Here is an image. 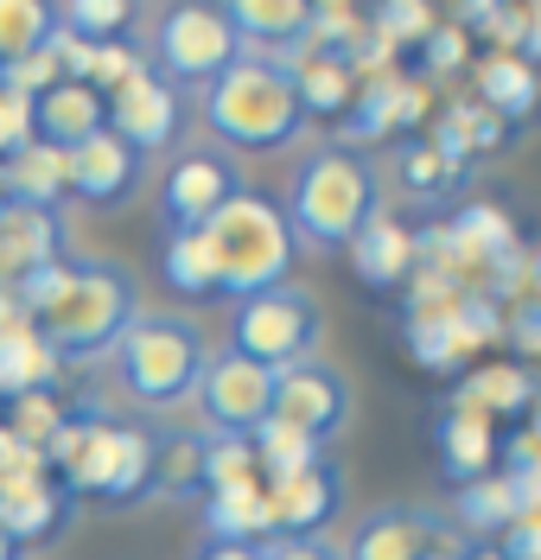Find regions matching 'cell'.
<instances>
[{"label": "cell", "instance_id": "28", "mask_svg": "<svg viewBox=\"0 0 541 560\" xmlns=\"http://www.w3.org/2000/svg\"><path fill=\"white\" fill-rule=\"evenodd\" d=\"M51 38H58V7H45V0H0V70L26 65Z\"/></svg>", "mask_w": 541, "mask_h": 560}, {"label": "cell", "instance_id": "7", "mask_svg": "<svg viewBox=\"0 0 541 560\" xmlns=\"http://www.w3.org/2000/svg\"><path fill=\"white\" fill-rule=\"evenodd\" d=\"M325 331V313L319 300L306 293V287H268V293H255V300H236V313H230V350L236 357H249L261 370H293V363H306L313 345H319Z\"/></svg>", "mask_w": 541, "mask_h": 560}, {"label": "cell", "instance_id": "45", "mask_svg": "<svg viewBox=\"0 0 541 560\" xmlns=\"http://www.w3.org/2000/svg\"><path fill=\"white\" fill-rule=\"evenodd\" d=\"M0 560H26V548H20V541H13L7 528H0Z\"/></svg>", "mask_w": 541, "mask_h": 560}, {"label": "cell", "instance_id": "40", "mask_svg": "<svg viewBox=\"0 0 541 560\" xmlns=\"http://www.w3.org/2000/svg\"><path fill=\"white\" fill-rule=\"evenodd\" d=\"M509 338H516V350L541 357V293H536V300H522V306L509 313Z\"/></svg>", "mask_w": 541, "mask_h": 560}, {"label": "cell", "instance_id": "30", "mask_svg": "<svg viewBox=\"0 0 541 560\" xmlns=\"http://www.w3.org/2000/svg\"><path fill=\"white\" fill-rule=\"evenodd\" d=\"M541 388L529 370H516V363H497V370H478V376H466V388H459V408H471V415H522L529 401H536Z\"/></svg>", "mask_w": 541, "mask_h": 560}, {"label": "cell", "instance_id": "27", "mask_svg": "<svg viewBox=\"0 0 541 560\" xmlns=\"http://www.w3.org/2000/svg\"><path fill=\"white\" fill-rule=\"evenodd\" d=\"M51 376H58V363H51L45 338H38L26 318L7 325V331H0V401L38 395V388H51Z\"/></svg>", "mask_w": 541, "mask_h": 560}, {"label": "cell", "instance_id": "26", "mask_svg": "<svg viewBox=\"0 0 541 560\" xmlns=\"http://www.w3.org/2000/svg\"><path fill=\"white\" fill-rule=\"evenodd\" d=\"M160 275H166V287H173V293H185V300H216L223 275H216V243H211V230H166Z\"/></svg>", "mask_w": 541, "mask_h": 560}, {"label": "cell", "instance_id": "29", "mask_svg": "<svg viewBox=\"0 0 541 560\" xmlns=\"http://www.w3.org/2000/svg\"><path fill=\"white\" fill-rule=\"evenodd\" d=\"M255 453V478L261 485H281V478H293V471H306L313 458H325L319 440H306L299 427H287V420H261V433L249 440Z\"/></svg>", "mask_w": 541, "mask_h": 560}, {"label": "cell", "instance_id": "44", "mask_svg": "<svg viewBox=\"0 0 541 560\" xmlns=\"http://www.w3.org/2000/svg\"><path fill=\"white\" fill-rule=\"evenodd\" d=\"M20 458H33V453H26V446H20V440H13V427H7V420H0V471H13V465H20Z\"/></svg>", "mask_w": 541, "mask_h": 560}, {"label": "cell", "instance_id": "23", "mask_svg": "<svg viewBox=\"0 0 541 560\" xmlns=\"http://www.w3.org/2000/svg\"><path fill=\"white\" fill-rule=\"evenodd\" d=\"M211 433H191V427H166L153 433V490L173 497V503H191L211 490Z\"/></svg>", "mask_w": 541, "mask_h": 560}, {"label": "cell", "instance_id": "32", "mask_svg": "<svg viewBox=\"0 0 541 560\" xmlns=\"http://www.w3.org/2000/svg\"><path fill=\"white\" fill-rule=\"evenodd\" d=\"M134 20H141V7H128V0H64L58 7V33H71L77 45H115Z\"/></svg>", "mask_w": 541, "mask_h": 560}, {"label": "cell", "instance_id": "15", "mask_svg": "<svg viewBox=\"0 0 541 560\" xmlns=\"http://www.w3.org/2000/svg\"><path fill=\"white\" fill-rule=\"evenodd\" d=\"M51 261H64V217L38 205H0V287L13 293Z\"/></svg>", "mask_w": 541, "mask_h": 560}, {"label": "cell", "instance_id": "36", "mask_svg": "<svg viewBox=\"0 0 541 560\" xmlns=\"http://www.w3.org/2000/svg\"><path fill=\"white\" fill-rule=\"evenodd\" d=\"M369 26L389 38V45H421V38L433 33V13H427V7H376V13H369Z\"/></svg>", "mask_w": 541, "mask_h": 560}, {"label": "cell", "instance_id": "47", "mask_svg": "<svg viewBox=\"0 0 541 560\" xmlns=\"http://www.w3.org/2000/svg\"><path fill=\"white\" fill-rule=\"evenodd\" d=\"M0 83H7V70H0Z\"/></svg>", "mask_w": 541, "mask_h": 560}, {"label": "cell", "instance_id": "21", "mask_svg": "<svg viewBox=\"0 0 541 560\" xmlns=\"http://www.w3.org/2000/svg\"><path fill=\"white\" fill-rule=\"evenodd\" d=\"M433 446H439V478L446 485H478V478H491V458H497V433H491V420L471 415V408H446L439 427H433Z\"/></svg>", "mask_w": 541, "mask_h": 560}, {"label": "cell", "instance_id": "43", "mask_svg": "<svg viewBox=\"0 0 541 560\" xmlns=\"http://www.w3.org/2000/svg\"><path fill=\"white\" fill-rule=\"evenodd\" d=\"M446 560H509V555H504V541H459Z\"/></svg>", "mask_w": 541, "mask_h": 560}, {"label": "cell", "instance_id": "25", "mask_svg": "<svg viewBox=\"0 0 541 560\" xmlns=\"http://www.w3.org/2000/svg\"><path fill=\"white\" fill-rule=\"evenodd\" d=\"M351 261H357V275L369 280V287H401V280H414V230L401 223V217H389V210H376L369 223H363V236L351 243Z\"/></svg>", "mask_w": 541, "mask_h": 560}, {"label": "cell", "instance_id": "5", "mask_svg": "<svg viewBox=\"0 0 541 560\" xmlns=\"http://www.w3.org/2000/svg\"><path fill=\"white\" fill-rule=\"evenodd\" d=\"M211 243H216V275H223L216 300H230V306H236V300H255V293H268V287H287L293 255H299L281 205L261 198V191H243L236 205L216 217Z\"/></svg>", "mask_w": 541, "mask_h": 560}, {"label": "cell", "instance_id": "6", "mask_svg": "<svg viewBox=\"0 0 541 560\" xmlns=\"http://www.w3.org/2000/svg\"><path fill=\"white\" fill-rule=\"evenodd\" d=\"M243 58V38L230 26V13L211 0H179L160 13V33L146 38V65L179 90H211L223 70Z\"/></svg>", "mask_w": 541, "mask_h": 560}, {"label": "cell", "instance_id": "39", "mask_svg": "<svg viewBox=\"0 0 541 560\" xmlns=\"http://www.w3.org/2000/svg\"><path fill=\"white\" fill-rule=\"evenodd\" d=\"M261 555L268 560H344L325 535H274V541H261Z\"/></svg>", "mask_w": 541, "mask_h": 560}, {"label": "cell", "instance_id": "10", "mask_svg": "<svg viewBox=\"0 0 541 560\" xmlns=\"http://www.w3.org/2000/svg\"><path fill=\"white\" fill-rule=\"evenodd\" d=\"M103 108H108V135L128 140L141 160L173 153L179 135H185V115H191V108H185V90H179V83H166L153 65H141L121 90H108Z\"/></svg>", "mask_w": 541, "mask_h": 560}, {"label": "cell", "instance_id": "35", "mask_svg": "<svg viewBox=\"0 0 541 560\" xmlns=\"http://www.w3.org/2000/svg\"><path fill=\"white\" fill-rule=\"evenodd\" d=\"M452 173H459V160H446L433 140H414V147H401V178H408V191H421V198H439Z\"/></svg>", "mask_w": 541, "mask_h": 560}, {"label": "cell", "instance_id": "34", "mask_svg": "<svg viewBox=\"0 0 541 560\" xmlns=\"http://www.w3.org/2000/svg\"><path fill=\"white\" fill-rule=\"evenodd\" d=\"M504 485L516 497V516H541V440H516L509 446Z\"/></svg>", "mask_w": 541, "mask_h": 560}, {"label": "cell", "instance_id": "33", "mask_svg": "<svg viewBox=\"0 0 541 560\" xmlns=\"http://www.w3.org/2000/svg\"><path fill=\"white\" fill-rule=\"evenodd\" d=\"M433 147H439L446 160L466 166V153H491V147H504V121H497L491 108H478V103H452L446 108V121H439V135H433Z\"/></svg>", "mask_w": 541, "mask_h": 560}, {"label": "cell", "instance_id": "8", "mask_svg": "<svg viewBox=\"0 0 541 560\" xmlns=\"http://www.w3.org/2000/svg\"><path fill=\"white\" fill-rule=\"evenodd\" d=\"M249 185H243V166L230 147L216 140H198V147H179L173 166L160 178V210H166V230H211L223 210L236 205Z\"/></svg>", "mask_w": 541, "mask_h": 560}, {"label": "cell", "instance_id": "13", "mask_svg": "<svg viewBox=\"0 0 541 560\" xmlns=\"http://www.w3.org/2000/svg\"><path fill=\"white\" fill-rule=\"evenodd\" d=\"M261 490H268L274 535H325V528L338 523V510H344V471H338L331 453L313 458L306 471L281 478V485H261Z\"/></svg>", "mask_w": 541, "mask_h": 560}, {"label": "cell", "instance_id": "20", "mask_svg": "<svg viewBox=\"0 0 541 560\" xmlns=\"http://www.w3.org/2000/svg\"><path fill=\"white\" fill-rule=\"evenodd\" d=\"M71 198V160L45 140H26L20 153L0 160V205H38V210H58Z\"/></svg>", "mask_w": 541, "mask_h": 560}, {"label": "cell", "instance_id": "24", "mask_svg": "<svg viewBox=\"0 0 541 560\" xmlns=\"http://www.w3.org/2000/svg\"><path fill=\"white\" fill-rule=\"evenodd\" d=\"M421 108L427 96L414 90V83H396V77H376V83H363L351 115H344V147L351 140H383V135H401V128H414L421 121Z\"/></svg>", "mask_w": 541, "mask_h": 560}, {"label": "cell", "instance_id": "17", "mask_svg": "<svg viewBox=\"0 0 541 560\" xmlns=\"http://www.w3.org/2000/svg\"><path fill=\"white\" fill-rule=\"evenodd\" d=\"M287 70H293L299 103H306V121H338V115H351V103H357V90H363V77L344 65V51L313 45V38L287 58Z\"/></svg>", "mask_w": 541, "mask_h": 560}, {"label": "cell", "instance_id": "1", "mask_svg": "<svg viewBox=\"0 0 541 560\" xmlns=\"http://www.w3.org/2000/svg\"><path fill=\"white\" fill-rule=\"evenodd\" d=\"M383 210V173H376V160L363 153V147H344V140H331V147H313L287 178V217L293 243L313 248V255H338V248H351L363 236V223Z\"/></svg>", "mask_w": 541, "mask_h": 560}, {"label": "cell", "instance_id": "18", "mask_svg": "<svg viewBox=\"0 0 541 560\" xmlns=\"http://www.w3.org/2000/svg\"><path fill=\"white\" fill-rule=\"evenodd\" d=\"M103 128H108V108L90 83H71V77H64V83H51L45 96H33V140L58 147V153L96 140Z\"/></svg>", "mask_w": 541, "mask_h": 560}, {"label": "cell", "instance_id": "38", "mask_svg": "<svg viewBox=\"0 0 541 560\" xmlns=\"http://www.w3.org/2000/svg\"><path fill=\"white\" fill-rule=\"evenodd\" d=\"M421 65H427V77H452V70L466 65V33L459 26H433L421 38Z\"/></svg>", "mask_w": 541, "mask_h": 560}, {"label": "cell", "instance_id": "12", "mask_svg": "<svg viewBox=\"0 0 541 560\" xmlns=\"http://www.w3.org/2000/svg\"><path fill=\"white\" fill-rule=\"evenodd\" d=\"M274 420H287L299 427L306 440H338L344 427H351V383H344V370H331L319 357H306V363H293L274 376Z\"/></svg>", "mask_w": 541, "mask_h": 560}, {"label": "cell", "instance_id": "11", "mask_svg": "<svg viewBox=\"0 0 541 560\" xmlns=\"http://www.w3.org/2000/svg\"><path fill=\"white\" fill-rule=\"evenodd\" d=\"M452 548H459L452 516H439L427 503H389V510H369L338 555L344 560H446Z\"/></svg>", "mask_w": 541, "mask_h": 560}, {"label": "cell", "instance_id": "19", "mask_svg": "<svg viewBox=\"0 0 541 560\" xmlns=\"http://www.w3.org/2000/svg\"><path fill=\"white\" fill-rule=\"evenodd\" d=\"M198 510H204V535H211V541H230V548H261V541H274L261 478H236V485L204 490Z\"/></svg>", "mask_w": 541, "mask_h": 560}, {"label": "cell", "instance_id": "3", "mask_svg": "<svg viewBox=\"0 0 541 560\" xmlns=\"http://www.w3.org/2000/svg\"><path fill=\"white\" fill-rule=\"evenodd\" d=\"M141 313L146 306H141L134 268H121V261H77V280H71V293H64V306L51 318H38L33 331L45 338L58 370L64 363H108Z\"/></svg>", "mask_w": 541, "mask_h": 560}, {"label": "cell", "instance_id": "37", "mask_svg": "<svg viewBox=\"0 0 541 560\" xmlns=\"http://www.w3.org/2000/svg\"><path fill=\"white\" fill-rule=\"evenodd\" d=\"M26 140H33V96H20V90L0 83V160L20 153Z\"/></svg>", "mask_w": 541, "mask_h": 560}, {"label": "cell", "instance_id": "14", "mask_svg": "<svg viewBox=\"0 0 541 560\" xmlns=\"http://www.w3.org/2000/svg\"><path fill=\"white\" fill-rule=\"evenodd\" d=\"M64 160H71V198H77V205H90V210L134 205V191L146 185V160L128 147V140H115L108 128L96 140L71 147Z\"/></svg>", "mask_w": 541, "mask_h": 560}, {"label": "cell", "instance_id": "31", "mask_svg": "<svg viewBox=\"0 0 541 560\" xmlns=\"http://www.w3.org/2000/svg\"><path fill=\"white\" fill-rule=\"evenodd\" d=\"M452 528H471L478 541H491V535H509L516 528V497H509L504 478H478V485L459 490V503H452Z\"/></svg>", "mask_w": 541, "mask_h": 560}, {"label": "cell", "instance_id": "2", "mask_svg": "<svg viewBox=\"0 0 541 560\" xmlns=\"http://www.w3.org/2000/svg\"><path fill=\"white\" fill-rule=\"evenodd\" d=\"M198 115L211 140L230 153H281L306 135V103L293 90V70L281 58H255V51H243L198 96Z\"/></svg>", "mask_w": 541, "mask_h": 560}, {"label": "cell", "instance_id": "9", "mask_svg": "<svg viewBox=\"0 0 541 560\" xmlns=\"http://www.w3.org/2000/svg\"><path fill=\"white\" fill-rule=\"evenodd\" d=\"M198 415H204V433L216 440H255L261 420H274V370H261L236 350H216L198 376Z\"/></svg>", "mask_w": 541, "mask_h": 560}, {"label": "cell", "instance_id": "16", "mask_svg": "<svg viewBox=\"0 0 541 560\" xmlns=\"http://www.w3.org/2000/svg\"><path fill=\"white\" fill-rule=\"evenodd\" d=\"M223 13H230L236 38H243V51L281 58V65H287L293 51L306 45V33H313V7H306V0H223Z\"/></svg>", "mask_w": 541, "mask_h": 560}, {"label": "cell", "instance_id": "22", "mask_svg": "<svg viewBox=\"0 0 541 560\" xmlns=\"http://www.w3.org/2000/svg\"><path fill=\"white\" fill-rule=\"evenodd\" d=\"M471 83H478V108H491L504 128L509 121L522 128V121L541 115V70L529 65V58H516V51H491Z\"/></svg>", "mask_w": 541, "mask_h": 560}, {"label": "cell", "instance_id": "42", "mask_svg": "<svg viewBox=\"0 0 541 560\" xmlns=\"http://www.w3.org/2000/svg\"><path fill=\"white\" fill-rule=\"evenodd\" d=\"M191 560H268L261 548H230V541H204Z\"/></svg>", "mask_w": 541, "mask_h": 560}, {"label": "cell", "instance_id": "41", "mask_svg": "<svg viewBox=\"0 0 541 560\" xmlns=\"http://www.w3.org/2000/svg\"><path fill=\"white\" fill-rule=\"evenodd\" d=\"M509 560H541V516H516V528L504 535Z\"/></svg>", "mask_w": 541, "mask_h": 560}, {"label": "cell", "instance_id": "4", "mask_svg": "<svg viewBox=\"0 0 541 560\" xmlns=\"http://www.w3.org/2000/svg\"><path fill=\"white\" fill-rule=\"evenodd\" d=\"M211 363V345L191 313H141L128 325V338L115 345V383L134 408H185L198 395V376Z\"/></svg>", "mask_w": 541, "mask_h": 560}, {"label": "cell", "instance_id": "46", "mask_svg": "<svg viewBox=\"0 0 541 560\" xmlns=\"http://www.w3.org/2000/svg\"><path fill=\"white\" fill-rule=\"evenodd\" d=\"M529 275H536V287H541V248H536V261H529Z\"/></svg>", "mask_w": 541, "mask_h": 560}]
</instances>
